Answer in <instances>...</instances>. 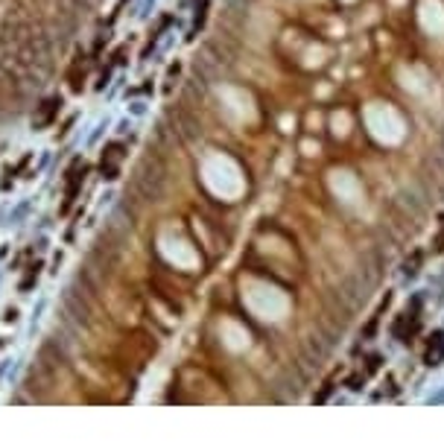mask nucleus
<instances>
[{"label": "nucleus", "instance_id": "obj_3", "mask_svg": "<svg viewBox=\"0 0 444 447\" xmlns=\"http://www.w3.org/2000/svg\"><path fill=\"white\" fill-rule=\"evenodd\" d=\"M164 254L173 260L175 266H184V269L196 266V254H193V248L187 246V243H181V240L167 237V240H164Z\"/></svg>", "mask_w": 444, "mask_h": 447}, {"label": "nucleus", "instance_id": "obj_2", "mask_svg": "<svg viewBox=\"0 0 444 447\" xmlns=\"http://www.w3.org/2000/svg\"><path fill=\"white\" fill-rule=\"evenodd\" d=\"M208 184L216 193H222V196H234L237 190H240V178H237V173H234V167L228 164V161H210L208 164Z\"/></svg>", "mask_w": 444, "mask_h": 447}, {"label": "nucleus", "instance_id": "obj_6", "mask_svg": "<svg viewBox=\"0 0 444 447\" xmlns=\"http://www.w3.org/2000/svg\"><path fill=\"white\" fill-rule=\"evenodd\" d=\"M152 6H155V0H143V6H140V18H146Z\"/></svg>", "mask_w": 444, "mask_h": 447}, {"label": "nucleus", "instance_id": "obj_1", "mask_svg": "<svg viewBox=\"0 0 444 447\" xmlns=\"http://www.w3.org/2000/svg\"><path fill=\"white\" fill-rule=\"evenodd\" d=\"M251 293H245V301L248 307L255 310L260 318H280L287 313V301H283V295L278 290H272V286H263V283H251L248 286Z\"/></svg>", "mask_w": 444, "mask_h": 447}, {"label": "nucleus", "instance_id": "obj_5", "mask_svg": "<svg viewBox=\"0 0 444 447\" xmlns=\"http://www.w3.org/2000/svg\"><path fill=\"white\" fill-rule=\"evenodd\" d=\"M146 114V103L143 100H135L132 106H129V117H143Z\"/></svg>", "mask_w": 444, "mask_h": 447}, {"label": "nucleus", "instance_id": "obj_4", "mask_svg": "<svg viewBox=\"0 0 444 447\" xmlns=\"http://www.w3.org/2000/svg\"><path fill=\"white\" fill-rule=\"evenodd\" d=\"M108 126H111V123H108V120L103 117V120H100V123H97V126H93V132H91V135H88V141H85V143H88V146H93V143H97V141H100V138H103V132L108 129Z\"/></svg>", "mask_w": 444, "mask_h": 447}]
</instances>
